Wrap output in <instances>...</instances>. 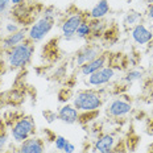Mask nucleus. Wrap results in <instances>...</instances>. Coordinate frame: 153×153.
Here are the masks:
<instances>
[{
  "mask_svg": "<svg viewBox=\"0 0 153 153\" xmlns=\"http://www.w3.org/2000/svg\"><path fill=\"white\" fill-rule=\"evenodd\" d=\"M107 59H108L107 54L102 53L100 56H98L95 59H92V61L85 63V65H82L81 68H79V71H81L82 75L88 76V75L94 74L95 71H98V70H100L102 68L107 66Z\"/></svg>",
  "mask_w": 153,
  "mask_h": 153,
  "instance_id": "nucleus-13",
  "label": "nucleus"
},
{
  "mask_svg": "<svg viewBox=\"0 0 153 153\" xmlns=\"http://www.w3.org/2000/svg\"><path fill=\"white\" fill-rule=\"evenodd\" d=\"M34 54V44L29 40H25L20 45L15 46L13 49L7 52V63L11 70L24 69L32 61V57Z\"/></svg>",
  "mask_w": 153,
  "mask_h": 153,
  "instance_id": "nucleus-1",
  "label": "nucleus"
},
{
  "mask_svg": "<svg viewBox=\"0 0 153 153\" xmlns=\"http://www.w3.org/2000/svg\"><path fill=\"white\" fill-rule=\"evenodd\" d=\"M115 75H116V71H115V69L112 66H104V68H102L100 70H98V71H95L94 74L88 75V85L92 86V87H100V86H104L107 83H110L111 81L115 78Z\"/></svg>",
  "mask_w": 153,
  "mask_h": 153,
  "instance_id": "nucleus-7",
  "label": "nucleus"
},
{
  "mask_svg": "<svg viewBox=\"0 0 153 153\" xmlns=\"http://www.w3.org/2000/svg\"><path fill=\"white\" fill-rule=\"evenodd\" d=\"M131 37L137 45H148L153 41V30L149 29L144 23H140L132 28L131 30Z\"/></svg>",
  "mask_w": 153,
  "mask_h": 153,
  "instance_id": "nucleus-10",
  "label": "nucleus"
},
{
  "mask_svg": "<svg viewBox=\"0 0 153 153\" xmlns=\"http://www.w3.org/2000/svg\"><path fill=\"white\" fill-rule=\"evenodd\" d=\"M68 141H69V140L66 137H63V136H61V135L54 136V140H53L54 146H56V149H57V151H59V152H63V148L66 146Z\"/></svg>",
  "mask_w": 153,
  "mask_h": 153,
  "instance_id": "nucleus-21",
  "label": "nucleus"
},
{
  "mask_svg": "<svg viewBox=\"0 0 153 153\" xmlns=\"http://www.w3.org/2000/svg\"><path fill=\"white\" fill-rule=\"evenodd\" d=\"M74 151H75V145L73 144V143L68 141L66 146L63 148V153H74Z\"/></svg>",
  "mask_w": 153,
  "mask_h": 153,
  "instance_id": "nucleus-27",
  "label": "nucleus"
},
{
  "mask_svg": "<svg viewBox=\"0 0 153 153\" xmlns=\"http://www.w3.org/2000/svg\"><path fill=\"white\" fill-rule=\"evenodd\" d=\"M102 53H103V50H102V48L98 45V44H95V42L86 44V45L82 46L75 54V59H74L75 65L81 68L82 65L95 59L98 56H100Z\"/></svg>",
  "mask_w": 153,
  "mask_h": 153,
  "instance_id": "nucleus-6",
  "label": "nucleus"
},
{
  "mask_svg": "<svg viewBox=\"0 0 153 153\" xmlns=\"http://www.w3.org/2000/svg\"><path fill=\"white\" fill-rule=\"evenodd\" d=\"M0 122H1V114H0Z\"/></svg>",
  "mask_w": 153,
  "mask_h": 153,
  "instance_id": "nucleus-34",
  "label": "nucleus"
},
{
  "mask_svg": "<svg viewBox=\"0 0 153 153\" xmlns=\"http://www.w3.org/2000/svg\"><path fill=\"white\" fill-rule=\"evenodd\" d=\"M42 16L44 17H50V19H54V8L53 7H46L45 9H44L42 12Z\"/></svg>",
  "mask_w": 153,
  "mask_h": 153,
  "instance_id": "nucleus-25",
  "label": "nucleus"
},
{
  "mask_svg": "<svg viewBox=\"0 0 153 153\" xmlns=\"http://www.w3.org/2000/svg\"><path fill=\"white\" fill-rule=\"evenodd\" d=\"M91 37V27H90V20L87 17L82 21L79 28L76 29L75 38H81V40H90Z\"/></svg>",
  "mask_w": 153,
  "mask_h": 153,
  "instance_id": "nucleus-18",
  "label": "nucleus"
},
{
  "mask_svg": "<svg viewBox=\"0 0 153 153\" xmlns=\"http://www.w3.org/2000/svg\"><path fill=\"white\" fill-rule=\"evenodd\" d=\"M86 19V15L82 12H73V13L68 15L61 23V34L66 41L74 40L76 29L79 28V25L82 24Z\"/></svg>",
  "mask_w": 153,
  "mask_h": 153,
  "instance_id": "nucleus-5",
  "label": "nucleus"
},
{
  "mask_svg": "<svg viewBox=\"0 0 153 153\" xmlns=\"http://www.w3.org/2000/svg\"><path fill=\"white\" fill-rule=\"evenodd\" d=\"M53 153H63V152H59V151H56V152H53Z\"/></svg>",
  "mask_w": 153,
  "mask_h": 153,
  "instance_id": "nucleus-33",
  "label": "nucleus"
},
{
  "mask_svg": "<svg viewBox=\"0 0 153 153\" xmlns=\"http://www.w3.org/2000/svg\"><path fill=\"white\" fill-rule=\"evenodd\" d=\"M143 20V15L140 13L139 11H128L126 15H124V19H123V24L126 25V27H135V25H137L141 23Z\"/></svg>",
  "mask_w": 153,
  "mask_h": 153,
  "instance_id": "nucleus-17",
  "label": "nucleus"
},
{
  "mask_svg": "<svg viewBox=\"0 0 153 153\" xmlns=\"http://www.w3.org/2000/svg\"><path fill=\"white\" fill-rule=\"evenodd\" d=\"M91 27V37L90 40H98L102 38L104 32L107 30V23L103 19H88Z\"/></svg>",
  "mask_w": 153,
  "mask_h": 153,
  "instance_id": "nucleus-16",
  "label": "nucleus"
},
{
  "mask_svg": "<svg viewBox=\"0 0 153 153\" xmlns=\"http://www.w3.org/2000/svg\"><path fill=\"white\" fill-rule=\"evenodd\" d=\"M143 78V71L141 70H139V69H131L128 70V71L126 73V75L123 76V81L126 82V83H133V82H136V81H140V79Z\"/></svg>",
  "mask_w": 153,
  "mask_h": 153,
  "instance_id": "nucleus-19",
  "label": "nucleus"
},
{
  "mask_svg": "<svg viewBox=\"0 0 153 153\" xmlns=\"http://www.w3.org/2000/svg\"><path fill=\"white\" fill-rule=\"evenodd\" d=\"M54 27V19L50 17H40L37 21H34L28 29V40L30 42L36 44L41 42L48 34L52 32Z\"/></svg>",
  "mask_w": 153,
  "mask_h": 153,
  "instance_id": "nucleus-4",
  "label": "nucleus"
},
{
  "mask_svg": "<svg viewBox=\"0 0 153 153\" xmlns=\"http://www.w3.org/2000/svg\"><path fill=\"white\" fill-rule=\"evenodd\" d=\"M9 1H11L12 7H17V5H20V4H24L25 0H9Z\"/></svg>",
  "mask_w": 153,
  "mask_h": 153,
  "instance_id": "nucleus-28",
  "label": "nucleus"
},
{
  "mask_svg": "<svg viewBox=\"0 0 153 153\" xmlns=\"http://www.w3.org/2000/svg\"><path fill=\"white\" fill-rule=\"evenodd\" d=\"M94 151L97 153H112L119 151L117 140L112 133H102L94 143Z\"/></svg>",
  "mask_w": 153,
  "mask_h": 153,
  "instance_id": "nucleus-8",
  "label": "nucleus"
},
{
  "mask_svg": "<svg viewBox=\"0 0 153 153\" xmlns=\"http://www.w3.org/2000/svg\"><path fill=\"white\" fill-rule=\"evenodd\" d=\"M149 153H153V151H151V152H149Z\"/></svg>",
  "mask_w": 153,
  "mask_h": 153,
  "instance_id": "nucleus-35",
  "label": "nucleus"
},
{
  "mask_svg": "<svg viewBox=\"0 0 153 153\" xmlns=\"http://www.w3.org/2000/svg\"><path fill=\"white\" fill-rule=\"evenodd\" d=\"M1 24H3V21H1V16H0V28H1Z\"/></svg>",
  "mask_w": 153,
  "mask_h": 153,
  "instance_id": "nucleus-32",
  "label": "nucleus"
},
{
  "mask_svg": "<svg viewBox=\"0 0 153 153\" xmlns=\"http://www.w3.org/2000/svg\"><path fill=\"white\" fill-rule=\"evenodd\" d=\"M27 38H28V32L25 29H20L19 32H16V33L7 34L1 40V42H0V48L3 50H5V52H8V50L13 49L15 46L20 45L21 42H24Z\"/></svg>",
  "mask_w": 153,
  "mask_h": 153,
  "instance_id": "nucleus-12",
  "label": "nucleus"
},
{
  "mask_svg": "<svg viewBox=\"0 0 153 153\" xmlns=\"http://www.w3.org/2000/svg\"><path fill=\"white\" fill-rule=\"evenodd\" d=\"M144 3H146V4H152L153 0H144Z\"/></svg>",
  "mask_w": 153,
  "mask_h": 153,
  "instance_id": "nucleus-30",
  "label": "nucleus"
},
{
  "mask_svg": "<svg viewBox=\"0 0 153 153\" xmlns=\"http://www.w3.org/2000/svg\"><path fill=\"white\" fill-rule=\"evenodd\" d=\"M42 116L45 117V120L49 124H52V123L56 122V120H58V114L54 112V111H52V110H44Z\"/></svg>",
  "mask_w": 153,
  "mask_h": 153,
  "instance_id": "nucleus-22",
  "label": "nucleus"
},
{
  "mask_svg": "<svg viewBox=\"0 0 153 153\" xmlns=\"http://www.w3.org/2000/svg\"><path fill=\"white\" fill-rule=\"evenodd\" d=\"M112 153H124V151H115V152H112Z\"/></svg>",
  "mask_w": 153,
  "mask_h": 153,
  "instance_id": "nucleus-31",
  "label": "nucleus"
},
{
  "mask_svg": "<svg viewBox=\"0 0 153 153\" xmlns=\"http://www.w3.org/2000/svg\"><path fill=\"white\" fill-rule=\"evenodd\" d=\"M145 16H146V19H148V20H153V3H152V4L146 5Z\"/></svg>",
  "mask_w": 153,
  "mask_h": 153,
  "instance_id": "nucleus-26",
  "label": "nucleus"
},
{
  "mask_svg": "<svg viewBox=\"0 0 153 153\" xmlns=\"http://www.w3.org/2000/svg\"><path fill=\"white\" fill-rule=\"evenodd\" d=\"M4 66H5V65H4V62H3L1 59H0V74H1V73L4 71Z\"/></svg>",
  "mask_w": 153,
  "mask_h": 153,
  "instance_id": "nucleus-29",
  "label": "nucleus"
},
{
  "mask_svg": "<svg viewBox=\"0 0 153 153\" xmlns=\"http://www.w3.org/2000/svg\"><path fill=\"white\" fill-rule=\"evenodd\" d=\"M4 128H5V124L1 120L0 122V152L4 151V148L8 144V135H7V131Z\"/></svg>",
  "mask_w": 153,
  "mask_h": 153,
  "instance_id": "nucleus-20",
  "label": "nucleus"
},
{
  "mask_svg": "<svg viewBox=\"0 0 153 153\" xmlns=\"http://www.w3.org/2000/svg\"><path fill=\"white\" fill-rule=\"evenodd\" d=\"M20 30V27L16 21H9V23L5 24V32L8 34H12V33H16V32Z\"/></svg>",
  "mask_w": 153,
  "mask_h": 153,
  "instance_id": "nucleus-24",
  "label": "nucleus"
},
{
  "mask_svg": "<svg viewBox=\"0 0 153 153\" xmlns=\"http://www.w3.org/2000/svg\"><path fill=\"white\" fill-rule=\"evenodd\" d=\"M110 1L108 0H98L95 5L91 8L88 19H104L110 13Z\"/></svg>",
  "mask_w": 153,
  "mask_h": 153,
  "instance_id": "nucleus-15",
  "label": "nucleus"
},
{
  "mask_svg": "<svg viewBox=\"0 0 153 153\" xmlns=\"http://www.w3.org/2000/svg\"><path fill=\"white\" fill-rule=\"evenodd\" d=\"M11 137L15 143L21 144L27 139L32 137L36 132V123L32 116H21L11 126Z\"/></svg>",
  "mask_w": 153,
  "mask_h": 153,
  "instance_id": "nucleus-3",
  "label": "nucleus"
},
{
  "mask_svg": "<svg viewBox=\"0 0 153 153\" xmlns=\"http://www.w3.org/2000/svg\"><path fill=\"white\" fill-rule=\"evenodd\" d=\"M73 106L79 112H92L99 111V108L103 106V97L99 91L88 88V90L78 91L73 98Z\"/></svg>",
  "mask_w": 153,
  "mask_h": 153,
  "instance_id": "nucleus-2",
  "label": "nucleus"
},
{
  "mask_svg": "<svg viewBox=\"0 0 153 153\" xmlns=\"http://www.w3.org/2000/svg\"><path fill=\"white\" fill-rule=\"evenodd\" d=\"M17 153H45V143L42 139L32 136L19 145Z\"/></svg>",
  "mask_w": 153,
  "mask_h": 153,
  "instance_id": "nucleus-11",
  "label": "nucleus"
},
{
  "mask_svg": "<svg viewBox=\"0 0 153 153\" xmlns=\"http://www.w3.org/2000/svg\"><path fill=\"white\" fill-rule=\"evenodd\" d=\"M57 114H58V120L69 126L78 123L79 120V111L73 104H63Z\"/></svg>",
  "mask_w": 153,
  "mask_h": 153,
  "instance_id": "nucleus-14",
  "label": "nucleus"
},
{
  "mask_svg": "<svg viewBox=\"0 0 153 153\" xmlns=\"http://www.w3.org/2000/svg\"><path fill=\"white\" fill-rule=\"evenodd\" d=\"M106 111L107 115H110L111 117H123L132 111V104L128 100L116 98V99H112L108 103Z\"/></svg>",
  "mask_w": 153,
  "mask_h": 153,
  "instance_id": "nucleus-9",
  "label": "nucleus"
},
{
  "mask_svg": "<svg viewBox=\"0 0 153 153\" xmlns=\"http://www.w3.org/2000/svg\"><path fill=\"white\" fill-rule=\"evenodd\" d=\"M11 1L9 0H0V16L7 15L11 11Z\"/></svg>",
  "mask_w": 153,
  "mask_h": 153,
  "instance_id": "nucleus-23",
  "label": "nucleus"
}]
</instances>
